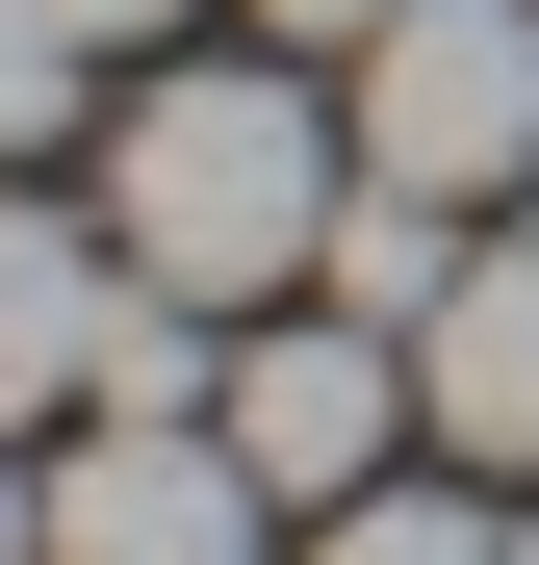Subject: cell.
<instances>
[{
	"label": "cell",
	"mask_w": 539,
	"mask_h": 565,
	"mask_svg": "<svg viewBox=\"0 0 539 565\" xmlns=\"http://www.w3.org/2000/svg\"><path fill=\"white\" fill-rule=\"evenodd\" d=\"M104 282H129L104 232H77V206H26V180H0V437L104 386Z\"/></svg>",
	"instance_id": "8992f818"
},
{
	"label": "cell",
	"mask_w": 539,
	"mask_h": 565,
	"mask_svg": "<svg viewBox=\"0 0 539 565\" xmlns=\"http://www.w3.org/2000/svg\"><path fill=\"white\" fill-rule=\"evenodd\" d=\"M463 257H488V232L436 206V180L359 154V206H334V257H309V282H334V309H386V334H436V309H463Z\"/></svg>",
	"instance_id": "52a82bcc"
},
{
	"label": "cell",
	"mask_w": 539,
	"mask_h": 565,
	"mask_svg": "<svg viewBox=\"0 0 539 565\" xmlns=\"http://www.w3.org/2000/svg\"><path fill=\"white\" fill-rule=\"evenodd\" d=\"M514 565H539V540H514Z\"/></svg>",
	"instance_id": "4fadbf2b"
},
{
	"label": "cell",
	"mask_w": 539,
	"mask_h": 565,
	"mask_svg": "<svg viewBox=\"0 0 539 565\" xmlns=\"http://www.w3.org/2000/svg\"><path fill=\"white\" fill-rule=\"evenodd\" d=\"M0 565H52V489H26V462H0Z\"/></svg>",
	"instance_id": "8fae6325"
},
{
	"label": "cell",
	"mask_w": 539,
	"mask_h": 565,
	"mask_svg": "<svg viewBox=\"0 0 539 565\" xmlns=\"http://www.w3.org/2000/svg\"><path fill=\"white\" fill-rule=\"evenodd\" d=\"M359 154L436 206H539V0H386L359 26Z\"/></svg>",
	"instance_id": "7a4b0ae2"
},
{
	"label": "cell",
	"mask_w": 539,
	"mask_h": 565,
	"mask_svg": "<svg viewBox=\"0 0 539 565\" xmlns=\"http://www.w3.org/2000/svg\"><path fill=\"white\" fill-rule=\"evenodd\" d=\"M309 565H514V540H488L463 489H334V540H309Z\"/></svg>",
	"instance_id": "ba28073f"
},
{
	"label": "cell",
	"mask_w": 539,
	"mask_h": 565,
	"mask_svg": "<svg viewBox=\"0 0 539 565\" xmlns=\"http://www.w3.org/2000/svg\"><path fill=\"white\" fill-rule=\"evenodd\" d=\"M77 26H206V0H77Z\"/></svg>",
	"instance_id": "7c38bea8"
},
{
	"label": "cell",
	"mask_w": 539,
	"mask_h": 565,
	"mask_svg": "<svg viewBox=\"0 0 539 565\" xmlns=\"http://www.w3.org/2000/svg\"><path fill=\"white\" fill-rule=\"evenodd\" d=\"M334 206H359V154L309 129V77H257V52H180L154 104L104 129V232H129L154 282H206V309L309 282V257H334Z\"/></svg>",
	"instance_id": "6da1fadb"
},
{
	"label": "cell",
	"mask_w": 539,
	"mask_h": 565,
	"mask_svg": "<svg viewBox=\"0 0 539 565\" xmlns=\"http://www.w3.org/2000/svg\"><path fill=\"white\" fill-rule=\"evenodd\" d=\"M411 386H436V437H463V462H539V206L463 257V309L411 334Z\"/></svg>",
	"instance_id": "5b68a950"
},
{
	"label": "cell",
	"mask_w": 539,
	"mask_h": 565,
	"mask_svg": "<svg viewBox=\"0 0 539 565\" xmlns=\"http://www.w3.org/2000/svg\"><path fill=\"white\" fill-rule=\"evenodd\" d=\"M77 129V0H0V154Z\"/></svg>",
	"instance_id": "9c48e42d"
},
{
	"label": "cell",
	"mask_w": 539,
	"mask_h": 565,
	"mask_svg": "<svg viewBox=\"0 0 539 565\" xmlns=\"http://www.w3.org/2000/svg\"><path fill=\"white\" fill-rule=\"evenodd\" d=\"M231 437H257V489H386V437H436V386H411V334L386 309H309V334H257L231 360Z\"/></svg>",
	"instance_id": "277c9868"
},
{
	"label": "cell",
	"mask_w": 539,
	"mask_h": 565,
	"mask_svg": "<svg viewBox=\"0 0 539 565\" xmlns=\"http://www.w3.org/2000/svg\"><path fill=\"white\" fill-rule=\"evenodd\" d=\"M257 437L231 412H104V462H52V565H257Z\"/></svg>",
	"instance_id": "3957f363"
},
{
	"label": "cell",
	"mask_w": 539,
	"mask_h": 565,
	"mask_svg": "<svg viewBox=\"0 0 539 565\" xmlns=\"http://www.w3.org/2000/svg\"><path fill=\"white\" fill-rule=\"evenodd\" d=\"M257 26H309V52H359V26H386V0H257Z\"/></svg>",
	"instance_id": "30bf717a"
}]
</instances>
